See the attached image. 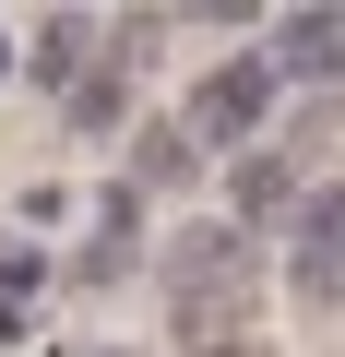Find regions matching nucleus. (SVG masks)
Instances as JSON below:
<instances>
[{
    "label": "nucleus",
    "mask_w": 345,
    "mask_h": 357,
    "mask_svg": "<svg viewBox=\"0 0 345 357\" xmlns=\"http://www.w3.org/2000/svg\"><path fill=\"white\" fill-rule=\"evenodd\" d=\"M286 203H298V178H286L274 155H238V227H274Z\"/></svg>",
    "instance_id": "4"
},
{
    "label": "nucleus",
    "mask_w": 345,
    "mask_h": 357,
    "mask_svg": "<svg viewBox=\"0 0 345 357\" xmlns=\"http://www.w3.org/2000/svg\"><path fill=\"white\" fill-rule=\"evenodd\" d=\"M274 72L345 84V13H286V24H274Z\"/></svg>",
    "instance_id": "3"
},
{
    "label": "nucleus",
    "mask_w": 345,
    "mask_h": 357,
    "mask_svg": "<svg viewBox=\"0 0 345 357\" xmlns=\"http://www.w3.org/2000/svg\"><path fill=\"white\" fill-rule=\"evenodd\" d=\"M262 107H274V60H227L191 84V143H250Z\"/></svg>",
    "instance_id": "1"
},
{
    "label": "nucleus",
    "mask_w": 345,
    "mask_h": 357,
    "mask_svg": "<svg viewBox=\"0 0 345 357\" xmlns=\"http://www.w3.org/2000/svg\"><path fill=\"white\" fill-rule=\"evenodd\" d=\"M286 274H298V298H345V191H309V203H298Z\"/></svg>",
    "instance_id": "2"
},
{
    "label": "nucleus",
    "mask_w": 345,
    "mask_h": 357,
    "mask_svg": "<svg viewBox=\"0 0 345 357\" xmlns=\"http://www.w3.org/2000/svg\"><path fill=\"white\" fill-rule=\"evenodd\" d=\"M84 48H95V24H84V13H60V24L36 36V72H48V84H72V72H84Z\"/></svg>",
    "instance_id": "6"
},
{
    "label": "nucleus",
    "mask_w": 345,
    "mask_h": 357,
    "mask_svg": "<svg viewBox=\"0 0 345 357\" xmlns=\"http://www.w3.org/2000/svg\"><path fill=\"white\" fill-rule=\"evenodd\" d=\"M36 298H48V262H36V250H0V333H13Z\"/></svg>",
    "instance_id": "5"
}]
</instances>
